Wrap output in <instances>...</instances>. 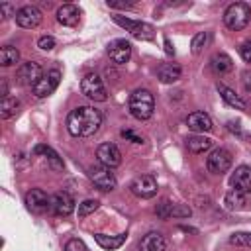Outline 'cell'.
Wrapping results in <instances>:
<instances>
[{"label":"cell","instance_id":"6da1fadb","mask_svg":"<svg viewBox=\"0 0 251 251\" xmlns=\"http://www.w3.org/2000/svg\"><path fill=\"white\" fill-rule=\"evenodd\" d=\"M102 126V114L94 106H78L67 116V129L73 137H90Z\"/></svg>","mask_w":251,"mask_h":251},{"label":"cell","instance_id":"7a4b0ae2","mask_svg":"<svg viewBox=\"0 0 251 251\" xmlns=\"http://www.w3.org/2000/svg\"><path fill=\"white\" fill-rule=\"evenodd\" d=\"M127 108H129V114L135 118V120H149L153 116V110H155V100H153V94L147 90V88H137L131 92L129 96V102H127Z\"/></svg>","mask_w":251,"mask_h":251},{"label":"cell","instance_id":"3957f363","mask_svg":"<svg viewBox=\"0 0 251 251\" xmlns=\"http://www.w3.org/2000/svg\"><path fill=\"white\" fill-rule=\"evenodd\" d=\"M251 20V8L245 2H233L224 12V24L229 29H243Z\"/></svg>","mask_w":251,"mask_h":251},{"label":"cell","instance_id":"277c9868","mask_svg":"<svg viewBox=\"0 0 251 251\" xmlns=\"http://www.w3.org/2000/svg\"><path fill=\"white\" fill-rule=\"evenodd\" d=\"M80 92L94 102H106L108 100V90L104 86V80L96 73L84 75V78L80 80Z\"/></svg>","mask_w":251,"mask_h":251},{"label":"cell","instance_id":"5b68a950","mask_svg":"<svg viewBox=\"0 0 251 251\" xmlns=\"http://www.w3.org/2000/svg\"><path fill=\"white\" fill-rule=\"evenodd\" d=\"M114 22H116L118 25H122L126 31H129L135 39H143V41H147V39H153V35H155V29H153L151 24L135 22V20L124 18V16H120V14L114 16Z\"/></svg>","mask_w":251,"mask_h":251},{"label":"cell","instance_id":"8992f818","mask_svg":"<svg viewBox=\"0 0 251 251\" xmlns=\"http://www.w3.org/2000/svg\"><path fill=\"white\" fill-rule=\"evenodd\" d=\"M88 176H90V180L94 182V186L98 188V190H102V192H110V190H114L116 188V176H114V173H112V169H108V167H104V165H94V167H90L88 169Z\"/></svg>","mask_w":251,"mask_h":251},{"label":"cell","instance_id":"52a82bcc","mask_svg":"<svg viewBox=\"0 0 251 251\" xmlns=\"http://www.w3.org/2000/svg\"><path fill=\"white\" fill-rule=\"evenodd\" d=\"M231 163H233V157H231V153H229L227 149H224V147L214 149V151L208 155V159H206V167H208V171L214 173V175L226 173V171L231 167Z\"/></svg>","mask_w":251,"mask_h":251},{"label":"cell","instance_id":"ba28073f","mask_svg":"<svg viewBox=\"0 0 251 251\" xmlns=\"http://www.w3.org/2000/svg\"><path fill=\"white\" fill-rule=\"evenodd\" d=\"M43 76V71L39 67V63H33V61H27V63H22L16 71V80L24 86H35L37 80Z\"/></svg>","mask_w":251,"mask_h":251},{"label":"cell","instance_id":"9c48e42d","mask_svg":"<svg viewBox=\"0 0 251 251\" xmlns=\"http://www.w3.org/2000/svg\"><path fill=\"white\" fill-rule=\"evenodd\" d=\"M25 206L33 214H43V212L51 210V198L41 188H31L25 194Z\"/></svg>","mask_w":251,"mask_h":251},{"label":"cell","instance_id":"30bf717a","mask_svg":"<svg viewBox=\"0 0 251 251\" xmlns=\"http://www.w3.org/2000/svg\"><path fill=\"white\" fill-rule=\"evenodd\" d=\"M59 80H61V73H59L57 69H53V71H49L47 75H43L31 90H33V94H35L37 98H45V96L53 94V90L59 86Z\"/></svg>","mask_w":251,"mask_h":251},{"label":"cell","instance_id":"8fae6325","mask_svg":"<svg viewBox=\"0 0 251 251\" xmlns=\"http://www.w3.org/2000/svg\"><path fill=\"white\" fill-rule=\"evenodd\" d=\"M96 159L100 161V165H104L108 169H114L122 163V151L114 143H102L96 149Z\"/></svg>","mask_w":251,"mask_h":251},{"label":"cell","instance_id":"7c38bea8","mask_svg":"<svg viewBox=\"0 0 251 251\" xmlns=\"http://www.w3.org/2000/svg\"><path fill=\"white\" fill-rule=\"evenodd\" d=\"M14 18H16V24L20 27L31 29V27H37L41 24V18L43 16H41V10L39 8H35V6H24V8H20L14 14Z\"/></svg>","mask_w":251,"mask_h":251},{"label":"cell","instance_id":"4fadbf2b","mask_svg":"<svg viewBox=\"0 0 251 251\" xmlns=\"http://www.w3.org/2000/svg\"><path fill=\"white\" fill-rule=\"evenodd\" d=\"M131 192L139 198H151L157 194V180L155 176L151 175H143V176H137L133 182H131Z\"/></svg>","mask_w":251,"mask_h":251},{"label":"cell","instance_id":"5bb4252c","mask_svg":"<svg viewBox=\"0 0 251 251\" xmlns=\"http://www.w3.org/2000/svg\"><path fill=\"white\" fill-rule=\"evenodd\" d=\"M108 55L114 63L124 65L131 57V43L126 41V39H114V41L108 43Z\"/></svg>","mask_w":251,"mask_h":251},{"label":"cell","instance_id":"9a60e30c","mask_svg":"<svg viewBox=\"0 0 251 251\" xmlns=\"http://www.w3.org/2000/svg\"><path fill=\"white\" fill-rule=\"evenodd\" d=\"M75 210V200L69 192H57L55 196H51V212L55 216H69Z\"/></svg>","mask_w":251,"mask_h":251},{"label":"cell","instance_id":"2e32d148","mask_svg":"<svg viewBox=\"0 0 251 251\" xmlns=\"http://www.w3.org/2000/svg\"><path fill=\"white\" fill-rule=\"evenodd\" d=\"M186 126L194 133H206V131H212V127H214L212 118L206 112H192V114H188Z\"/></svg>","mask_w":251,"mask_h":251},{"label":"cell","instance_id":"e0dca14e","mask_svg":"<svg viewBox=\"0 0 251 251\" xmlns=\"http://www.w3.org/2000/svg\"><path fill=\"white\" fill-rule=\"evenodd\" d=\"M229 184L241 192H251V167L241 165L233 171V175L229 176Z\"/></svg>","mask_w":251,"mask_h":251},{"label":"cell","instance_id":"ac0fdd59","mask_svg":"<svg viewBox=\"0 0 251 251\" xmlns=\"http://www.w3.org/2000/svg\"><path fill=\"white\" fill-rule=\"evenodd\" d=\"M137 247H139V251H165L167 241L159 231H149L139 239Z\"/></svg>","mask_w":251,"mask_h":251},{"label":"cell","instance_id":"d6986e66","mask_svg":"<svg viewBox=\"0 0 251 251\" xmlns=\"http://www.w3.org/2000/svg\"><path fill=\"white\" fill-rule=\"evenodd\" d=\"M78 18H80V10L75 6V4H63L59 10H57V22L61 25H67V27H73L78 24Z\"/></svg>","mask_w":251,"mask_h":251},{"label":"cell","instance_id":"ffe728a7","mask_svg":"<svg viewBox=\"0 0 251 251\" xmlns=\"http://www.w3.org/2000/svg\"><path fill=\"white\" fill-rule=\"evenodd\" d=\"M94 239H96V243L102 247V249H118V247H122L124 243H126V239H127V233H118V235H106V233H96L94 235Z\"/></svg>","mask_w":251,"mask_h":251},{"label":"cell","instance_id":"44dd1931","mask_svg":"<svg viewBox=\"0 0 251 251\" xmlns=\"http://www.w3.org/2000/svg\"><path fill=\"white\" fill-rule=\"evenodd\" d=\"M210 147H212V139L206 137L204 133H196V135H190V137L186 139V149H188L190 153L200 155V153L208 151Z\"/></svg>","mask_w":251,"mask_h":251},{"label":"cell","instance_id":"7402d4cb","mask_svg":"<svg viewBox=\"0 0 251 251\" xmlns=\"http://www.w3.org/2000/svg\"><path fill=\"white\" fill-rule=\"evenodd\" d=\"M180 75H182V71H180V67L175 65V63H165V65H161L159 71H157L159 80L165 82V84H169V82H176V80L180 78Z\"/></svg>","mask_w":251,"mask_h":251},{"label":"cell","instance_id":"603a6c76","mask_svg":"<svg viewBox=\"0 0 251 251\" xmlns=\"http://www.w3.org/2000/svg\"><path fill=\"white\" fill-rule=\"evenodd\" d=\"M210 67H212V71H214L216 75H226V73H229V71L233 69V61H231V57L226 55V53H216V55L210 59Z\"/></svg>","mask_w":251,"mask_h":251},{"label":"cell","instance_id":"cb8c5ba5","mask_svg":"<svg viewBox=\"0 0 251 251\" xmlns=\"http://www.w3.org/2000/svg\"><path fill=\"white\" fill-rule=\"evenodd\" d=\"M224 204L227 210H243L247 206V198H245V192L237 190V188H231L227 190L226 198H224Z\"/></svg>","mask_w":251,"mask_h":251},{"label":"cell","instance_id":"d4e9b609","mask_svg":"<svg viewBox=\"0 0 251 251\" xmlns=\"http://www.w3.org/2000/svg\"><path fill=\"white\" fill-rule=\"evenodd\" d=\"M218 92H220V96L224 98V102L226 104H229L231 108H237V110H245V100L243 98H239L231 88H227L226 84H218Z\"/></svg>","mask_w":251,"mask_h":251},{"label":"cell","instance_id":"484cf974","mask_svg":"<svg viewBox=\"0 0 251 251\" xmlns=\"http://www.w3.org/2000/svg\"><path fill=\"white\" fill-rule=\"evenodd\" d=\"M33 153H37V155H43L47 161H49V165H51V169H55V171H63V161L59 159V155L49 147V145H43V143H39V145H35V149H33Z\"/></svg>","mask_w":251,"mask_h":251},{"label":"cell","instance_id":"4316f807","mask_svg":"<svg viewBox=\"0 0 251 251\" xmlns=\"http://www.w3.org/2000/svg\"><path fill=\"white\" fill-rule=\"evenodd\" d=\"M20 61V51L14 45H4L0 49V65L2 67H12Z\"/></svg>","mask_w":251,"mask_h":251},{"label":"cell","instance_id":"83f0119b","mask_svg":"<svg viewBox=\"0 0 251 251\" xmlns=\"http://www.w3.org/2000/svg\"><path fill=\"white\" fill-rule=\"evenodd\" d=\"M18 110H20V100L8 96V98H4L2 104H0V118H2V120H8V118L16 116Z\"/></svg>","mask_w":251,"mask_h":251},{"label":"cell","instance_id":"f1b7e54d","mask_svg":"<svg viewBox=\"0 0 251 251\" xmlns=\"http://www.w3.org/2000/svg\"><path fill=\"white\" fill-rule=\"evenodd\" d=\"M208 39H210L208 31H200V33H196V35L192 37V43H190V47H192V53H194V55H198V53L204 49V45L208 43Z\"/></svg>","mask_w":251,"mask_h":251},{"label":"cell","instance_id":"f546056e","mask_svg":"<svg viewBox=\"0 0 251 251\" xmlns=\"http://www.w3.org/2000/svg\"><path fill=\"white\" fill-rule=\"evenodd\" d=\"M229 243L231 245H241V247H251V233L247 231H237L229 237Z\"/></svg>","mask_w":251,"mask_h":251},{"label":"cell","instance_id":"4dcf8cb0","mask_svg":"<svg viewBox=\"0 0 251 251\" xmlns=\"http://www.w3.org/2000/svg\"><path fill=\"white\" fill-rule=\"evenodd\" d=\"M171 212H173V202H169L167 198L161 200V202L157 204V208H155V214H157L161 220H169V218H171Z\"/></svg>","mask_w":251,"mask_h":251},{"label":"cell","instance_id":"1f68e13d","mask_svg":"<svg viewBox=\"0 0 251 251\" xmlns=\"http://www.w3.org/2000/svg\"><path fill=\"white\" fill-rule=\"evenodd\" d=\"M98 208V200H84L78 204V218H84L88 214H92Z\"/></svg>","mask_w":251,"mask_h":251},{"label":"cell","instance_id":"d6a6232c","mask_svg":"<svg viewBox=\"0 0 251 251\" xmlns=\"http://www.w3.org/2000/svg\"><path fill=\"white\" fill-rule=\"evenodd\" d=\"M192 214V210L184 204H173V212H171V218H188Z\"/></svg>","mask_w":251,"mask_h":251},{"label":"cell","instance_id":"836d02e7","mask_svg":"<svg viewBox=\"0 0 251 251\" xmlns=\"http://www.w3.org/2000/svg\"><path fill=\"white\" fill-rule=\"evenodd\" d=\"M65 251H88V249H86V245H84V241H82V239L73 237V239H69V241H67Z\"/></svg>","mask_w":251,"mask_h":251},{"label":"cell","instance_id":"e575fe53","mask_svg":"<svg viewBox=\"0 0 251 251\" xmlns=\"http://www.w3.org/2000/svg\"><path fill=\"white\" fill-rule=\"evenodd\" d=\"M37 47L43 49V51H51V49L55 47V37H51V35L39 37V39H37Z\"/></svg>","mask_w":251,"mask_h":251},{"label":"cell","instance_id":"d590c367","mask_svg":"<svg viewBox=\"0 0 251 251\" xmlns=\"http://www.w3.org/2000/svg\"><path fill=\"white\" fill-rule=\"evenodd\" d=\"M124 139H129L131 143H143V137H139L137 133H133L131 129H122V133H120Z\"/></svg>","mask_w":251,"mask_h":251},{"label":"cell","instance_id":"8d00e7d4","mask_svg":"<svg viewBox=\"0 0 251 251\" xmlns=\"http://www.w3.org/2000/svg\"><path fill=\"white\" fill-rule=\"evenodd\" d=\"M239 53H241V57H243L245 63H251V41H245L239 47Z\"/></svg>","mask_w":251,"mask_h":251},{"label":"cell","instance_id":"74e56055","mask_svg":"<svg viewBox=\"0 0 251 251\" xmlns=\"http://www.w3.org/2000/svg\"><path fill=\"white\" fill-rule=\"evenodd\" d=\"M108 6H110V8H120V10H129V8H133L131 2H114V0H108Z\"/></svg>","mask_w":251,"mask_h":251},{"label":"cell","instance_id":"f35d334b","mask_svg":"<svg viewBox=\"0 0 251 251\" xmlns=\"http://www.w3.org/2000/svg\"><path fill=\"white\" fill-rule=\"evenodd\" d=\"M12 12H14L12 4H8V2H0V14H2V18H8V16H12Z\"/></svg>","mask_w":251,"mask_h":251},{"label":"cell","instance_id":"ab89813d","mask_svg":"<svg viewBox=\"0 0 251 251\" xmlns=\"http://www.w3.org/2000/svg\"><path fill=\"white\" fill-rule=\"evenodd\" d=\"M227 129L229 131H233V133H241V126H239V122H227Z\"/></svg>","mask_w":251,"mask_h":251},{"label":"cell","instance_id":"60d3db41","mask_svg":"<svg viewBox=\"0 0 251 251\" xmlns=\"http://www.w3.org/2000/svg\"><path fill=\"white\" fill-rule=\"evenodd\" d=\"M243 86L247 92H251V73H243Z\"/></svg>","mask_w":251,"mask_h":251},{"label":"cell","instance_id":"b9f144b4","mask_svg":"<svg viewBox=\"0 0 251 251\" xmlns=\"http://www.w3.org/2000/svg\"><path fill=\"white\" fill-rule=\"evenodd\" d=\"M165 51H167V55H175V47L169 37H165Z\"/></svg>","mask_w":251,"mask_h":251},{"label":"cell","instance_id":"7bdbcfd3","mask_svg":"<svg viewBox=\"0 0 251 251\" xmlns=\"http://www.w3.org/2000/svg\"><path fill=\"white\" fill-rule=\"evenodd\" d=\"M0 94H2V100L8 98V84H6V80L0 82Z\"/></svg>","mask_w":251,"mask_h":251}]
</instances>
